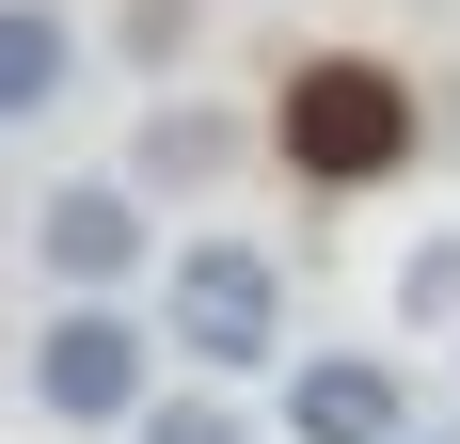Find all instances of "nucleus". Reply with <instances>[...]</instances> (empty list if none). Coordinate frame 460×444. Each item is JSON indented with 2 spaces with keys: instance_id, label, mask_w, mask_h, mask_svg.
<instances>
[{
  "instance_id": "obj_1",
  "label": "nucleus",
  "mask_w": 460,
  "mask_h": 444,
  "mask_svg": "<svg viewBox=\"0 0 460 444\" xmlns=\"http://www.w3.org/2000/svg\"><path fill=\"white\" fill-rule=\"evenodd\" d=\"M270 159L318 191H381L413 159V80L366 64V48H333V64H286V111H270Z\"/></svg>"
},
{
  "instance_id": "obj_2",
  "label": "nucleus",
  "mask_w": 460,
  "mask_h": 444,
  "mask_svg": "<svg viewBox=\"0 0 460 444\" xmlns=\"http://www.w3.org/2000/svg\"><path fill=\"white\" fill-rule=\"evenodd\" d=\"M159 333H175L190 365H270L286 350V270L254 254V238H190L175 286H159Z\"/></svg>"
},
{
  "instance_id": "obj_3",
  "label": "nucleus",
  "mask_w": 460,
  "mask_h": 444,
  "mask_svg": "<svg viewBox=\"0 0 460 444\" xmlns=\"http://www.w3.org/2000/svg\"><path fill=\"white\" fill-rule=\"evenodd\" d=\"M143 365H159L143 317L64 302V317H48V350H32V397H48V429H128V413H143Z\"/></svg>"
},
{
  "instance_id": "obj_4",
  "label": "nucleus",
  "mask_w": 460,
  "mask_h": 444,
  "mask_svg": "<svg viewBox=\"0 0 460 444\" xmlns=\"http://www.w3.org/2000/svg\"><path fill=\"white\" fill-rule=\"evenodd\" d=\"M32 254H48V270H64V286L95 302V286H128V270H143V207H128L111 175H80V191H48V222H32Z\"/></svg>"
},
{
  "instance_id": "obj_5",
  "label": "nucleus",
  "mask_w": 460,
  "mask_h": 444,
  "mask_svg": "<svg viewBox=\"0 0 460 444\" xmlns=\"http://www.w3.org/2000/svg\"><path fill=\"white\" fill-rule=\"evenodd\" d=\"M286 429L302 444H397V365H302Z\"/></svg>"
},
{
  "instance_id": "obj_6",
  "label": "nucleus",
  "mask_w": 460,
  "mask_h": 444,
  "mask_svg": "<svg viewBox=\"0 0 460 444\" xmlns=\"http://www.w3.org/2000/svg\"><path fill=\"white\" fill-rule=\"evenodd\" d=\"M64 80H80V32H64L48 0H0V128H16V111H48Z\"/></svg>"
},
{
  "instance_id": "obj_7",
  "label": "nucleus",
  "mask_w": 460,
  "mask_h": 444,
  "mask_svg": "<svg viewBox=\"0 0 460 444\" xmlns=\"http://www.w3.org/2000/svg\"><path fill=\"white\" fill-rule=\"evenodd\" d=\"M223 159H238V128H223V111H143V175H159V191H207Z\"/></svg>"
},
{
  "instance_id": "obj_8",
  "label": "nucleus",
  "mask_w": 460,
  "mask_h": 444,
  "mask_svg": "<svg viewBox=\"0 0 460 444\" xmlns=\"http://www.w3.org/2000/svg\"><path fill=\"white\" fill-rule=\"evenodd\" d=\"M143 444H254L223 397H143Z\"/></svg>"
},
{
  "instance_id": "obj_9",
  "label": "nucleus",
  "mask_w": 460,
  "mask_h": 444,
  "mask_svg": "<svg viewBox=\"0 0 460 444\" xmlns=\"http://www.w3.org/2000/svg\"><path fill=\"white\" fill-rule=\"evenodd\" d=\"M397 302H413V317H460V238H413V270H397Z\"/></svg>"
},
{
  "instance_id": "obj_10",
  "label": "nucleus",
  "mask_w": 460,
  "mask_h": 444,
  "mask_svg": "<svg viewBox=\"0 0 460 444\" xmlns=\"http://www.w3.org/2000/svg\"><path fill=\"white\" fill-rule=\"evenodd\" d=\"M175 32H190V0H128V48H143V64H175Z\"/></svg>"
}]
</instances>
